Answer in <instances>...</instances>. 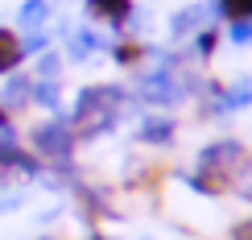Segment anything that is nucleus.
<instances>
[{
	"instance_id": "f257e3e1",
	"label": "nucleus",
	"mask_w": 252,
	"mask_h": 240,
	"mask_svg": "<svg viewBox=\"0 0 252 240\" xmlns=\"http://www.w3.org/2000/svg\"><path fill=\"white\" fill-rule=\"evenodd\" d=\"M136 108L132 100V87L128 83H116V79H103V83H87V87L75 91V103H70L66 120L70 129H75L79 145H91L99 137H108V133L120 129V120L128 116V112Z\"/></svg>"
},
{
	"instance_id": "f03ea898",
	"label": "nucleus",
	"mask_w": 252,
	"mask_h": 240,
	"mask_svg": "<svg viewBox=\"0 0 252 240\" xmlns=\"http://www.w3.org/2000/svg\"><path fill=\"white\" fill-rule=\"evenodd\" d=\"M194 116L198 120H227L236 112L252 108V75L240 70L232 79H215V75H203V87L194 91Z\"/></svg>"
},
{
	"instance_id": "7ed1b4c3",
	"label": "nucleus",
	"mask_w": 252,
	"mask_h": 240,
	"mask_svg": "<svg viewBox=\"0 0 252 240\" xmlns=\"http://www.w3.org/2000/svg\"><path fill=\"white\" fill-rule=\"evenodd\" d=\"M132 100L145 103L149 112H165V108H182L190 103V91H186V67L182 70H165L145 62L141 70H132Z\"/></svg>"
},
{
	"instance_id": "20e7f679",
	"label": "nucleus",
	"mask_w": 252,
	"mask_h": 240,
	"mask_svg": "<svg viewBox=\"0 0 252 240\" xmlns=\"http://www.w3.org/2000/svg\"><path fill=\"white\" fill-rule=\"evenodd\" d=\"M75 149H79V137L70 129L66 116H50L29 129V153H37L41 162L50 166H62V162H75Z\"/></svg>"
},
{
	"instance_id": "39448f33",
	"label": "nucleus",
	"mask_w": 252,
	"mask_h": 240,
	"mask_svg": "<svg viewBox=\"0 0 252 240\" xmlns=\"http://www.w3.org/2000/svg\"><path fill=\"white\" fill-rule=\"evenodd\" d=\"M248 158V145L240 137H215V141H203L194 149V170L211 174L215 182H223L232 191V174L240 170V162Z\"/></svg>"
},
{
	"instance_id": "423d86ee",
	"label": "nucleus",
	"mask_w": 252,
	"mask_h": 240,
	"mask_svg": "<svg viewBox=\"0 0 252 240\" xmlns=\"http://www.w3.org/2000/svg\"><path fill=\"white\" fill-rule=\"evenodd\" d=\"M132 141L145 149H170V145H178V116L174 112H145L132 129Z\"/></svg>"
},
{
	"instance_id": "0eeeda50",
	"label": "nucleus",
	"mask_w": 252,
	"mask_h": 240,
	"mask_svg": "<svg viewBox=\"0 0 252 240\" xmlns=\"http://www.w3.org/2000/svg\"><path fill=\"white\" fill-rule=\"evenodd\" d=\"M75 199H79V211L87 224H99V220H116V207H112V186L103 182H79L75 186Z\"/></svg>"
},
{
	"instance_id": "6e6552de",
	"label": "nucleus",
	"mask_w": 252,
	"mask_h": 240,
	"mask_svg": "<svg viewBox=\"0 0 252 240\" xmlns=\"http://www.w3.org/2000/svg\"><path fill=\"white\" fill-rule=\"evenodd\" d=\"M108 34H99L95 25H79L66 34V58L70 62H91L95 54H108Z\"/></svg>"
},
{
	"instance_id": "1a4fd4ad",
	"label": "nucleus",
	"mask_w": 252,
	"mask_h": 240,
	"mask_svg": "<svg viewBox=\"0 0 252 240\" xmlns=\"http://www.w3.org/2000/svg\"><path fill=\"white\" fill-rule=\"evenodd\" d=\"M211 17H215V4H186V8H178V13L165 21V29H170V41H186V37H194L198 29L211 25Z\"/></svg>"
},
{
	"instance_id": "9d476101",
	"label": "nucleus",
	"mask_w": 252,
	"mask_h": 240,
	"mask_svg": "<svg viewBox=\"0 0 252 240\" xmlns=\"http://www.w3.org/2000/svg\"><path fill=\"white\" fill-rule=\"evenodd\" d=\"M83 4H87L91 21H103V25L116 29V34H124V25H128L132 13H136V0H83Z\"/></svg>"
},
{
	"instance_id": "9b49d317",
	"label": "nucleus",
	"mask_w": 252,
	"mask_h": 240,
	"mask_svg": "<svg viewBox=\"0 0 252 240\" xmlns=\"http://www.w3.org/2000/svg\"><path fill=\"white\" fill-rule=\"evenodd\" d=\"M145 54H149V41L145 37H128V34H116V41L108 46V58L116 62L120 70H141L145 67Z\"/></svg>"
},
{
	"instance_id": "f8f14e48",
	"label": "nucleus",
	"mask_w": 252,
	"mask_h": 240,
	"mask_svg": "<svg viewBox=\"0 0 252 240\" xmlns=\"http://www.w3.org/2000/svg\"><path fill=\"white\" fill-rule=\"evenodd\" d=\"M0 108L4 112H25L33 108V75H8L4 87H0Z\"/></svg>"
},
{
	"instance_id": "ddd939ff",
	"label": "nucleus",
	"mask_w": 252,
	"mask_h": 240,
	"mask_svg": "<svg viewBox=\"0 0 252 240\" xmlns=\"http://www.w3.org/2000/svg\"><path fill=\"white\" fill-rule=\"evenodd\" d=\"M25 67V50H21V34L8 25H0V79L17 75Z\"/></svg>"
},
{
	"instance_id": "4468645a",
	"label": "nucleus",
	"mask_w": 252,
	"mask_h": 240,
	"mask_svg": "<svg viewBox=\"0 0 252 240\" xmlns=\"http://www.w3.org/2000/svg\"><path fill=\"white\" fill-rule=\"evenodd\" d=\"M178 182H182L190 195H198V199H223V195H227V186H223V182H215L211 174L194 170V166H190V170H178Z\"/></svg>"
},
{
	"instance_id": "2eb2a0df",
	"label": "nucleus",
	"mask_w": 252,
	"mask_h": 240,
	"mask_svg": "<svg viewBox=\"0 0 252 240\" xmlns=\"http://www.w3.org/2000/svg\"><path fill=\"white\" fill-rule=\"evenodd\" d=\"M33 108L50 116H66L62 112V79H33Z\"/></svg>"
},
{
	"instance_id": "dca6fc26",
	"label": "nucleus",
	"mask_w": 252,
	"mask_h": 240,
	"mask_svg": "<svg viewBox=\"0 0 252 240\" xmlns=\"http://www.w3.org/2000/svg\"><path fill=\"white\" fill-rule=\"evenodd\" d=\"M219 41H223V34H219L215 25L198 29V34L190 37V58H194V62H211V58L219 54Z\"/></svg>"
},
{
	"instance_id": "f3484780",
	"label": "nucleus",
	"mask_w": 252,
	"mask_h": 240,
	"mask_svg": "<svg viewBox=\"0 0 252 240\" xmlns=\"http://www.w3.org/2000/svg\"><path fill=\"white\" fill-rule=\"evenodd\" d=\"M46 21H50V0H25V4L17 8V25L25 29V34L46 29Z\"/></svg>"
},
{
	"instance_id": "a211bd4d",
	"label": "nucleus",
	"mask_w": 252,
	"mask_h": 240,
	"mask_svg": "<svg viewBox=\"0 0 252 240\" xmlns=\"http://www.w3.org/2000/svg\"><path fill=\"white\" fill-rule=\"evenodd\" d=\"M215 4V17L223 21V25H232V21H252V0H211Z\"/></svg>"
},
{
	"instance_id": "6ab92c4d",
	"label": "nucleus",
	"mask_w": 252,
	"mask_h": 240,
	"mask_svg": "<svg viewBox=\"0 0 252 240\" xmlns=\"http://www.w3.org/2000/svg\"><path fill=\"white\" fill-rule=\"evenodd\" d=\"M227 195H236L240 203L252 207V149H248V158L240 162V170L232 174V191H227Z\"/></svg>"
},
{
	"instance_id": "aec40b11",
	"label": "nucleus",
	"mask_w": 252,
	"mask_h": 240,
	"mask_svg": "<svg viewBox=\"0 0 252 240\" xmlns=\"http://www.w3.org/2000/svg\"><path fill=\"white\" fill-rule=\"evenodd\" d=\"M33 79H62V54H54V50H46V54L33 58V70H29Z\"/></svg>"
},
{
	"instance_id": "412c9836",
	"label": "nucleus",
	"mask_w": 252,
	"mask_h": 240,
	"mask_svg": "<svg viewBox=\"0 0 252 240\" xmlns=\"http://www.w3.org/2000/svg\"><path fill=\"white\" fill-rule=\"evenodd\" d=\"M50 37L46 29H33V34H21V50H25V58H37V54H46V50H54L50 46Z\"/></svg>"
},
{
	"instance_id": "4be33fe9",
	"label": "nucleus",
	"mask_w": 252,
	"mask_h": 240,
	"mask_svg": "<svg viewBox=\"0 0 252 240\" xmlns=\"http://www.w3.org/2000/svg\"><path fill=\"white\" fill-rule=\"evenodd\" d=\"M223 37L232 41V46H244V50H252V21H232Z\"/></svg>"
},
{
	"instance_id": "5701e85b",
	"label": "nucleus",
	"mask_w": 252,
	"mask_h": 240,
	"mask_svg": "<svg viewBox=\"0 0 252 240\" xmlns=\"http://www.w3.org/2000/svg\"><path fill=\"white\" fill-rule=\"evenodd\" d=\"M21 199H25L21 191H0V211H17Z\"/></svg>"
},
{
	"instance_id": "b1692460",
	"label": "nucleus",
	"mask_w": 252,
	"mask_h": 240,
	"mask_svg": "<svg viewBox=\"0 0 252 240\" xmlns=\"http://www.w3.org/2000/svg\"><path fill=\"white\" fill-rule=\"evenodd\" d=\"M83 240H120V236H108V232H99V228H91V232L83 236Z\"/></svg>"
},
{
	"instance_id": "393cba45",
	"label": "nucleus",
	"mask_w": 252,
	"mask_h": 240,
	"mask_svg": "<svg viewBox=\"0 0 252 240\" xmlns=\"http://www.w3.org/2000/svg\"><path fill=\"white\" fill-rule=\"evenodd\" d=\"M0 129H13V112H4V108H0Z\"/></svg>"
},
{
	"instance_id": "a878e982",
	"label": "nucleus",
	"mask_w": 252,
	"mask_h": 240,
	"mask_svg": "<svg viewBox=\"0 0 252 240\" xmlns=\"http://www.w3.org/2000/svg\"><path fill=\"white\" fill-rule=\"evenodd\" d=\"M141 240H157V236H141Z\"/></svg>"
},
{
	"instance_id": "bb28decb",
	"label": "nucleus",
	"mask_w": 252,
	"mask_h": 240,
	"mask_svg": "<svg viewBox=\"0 0 252 240\" xmlns=\"http://www.w3.org/2000/svg\"><path fill=\"white\" fill-rule=\"evenodd\" d=\"M37 240H50V236H37Z\"/></svg>"
}]
</instances>
